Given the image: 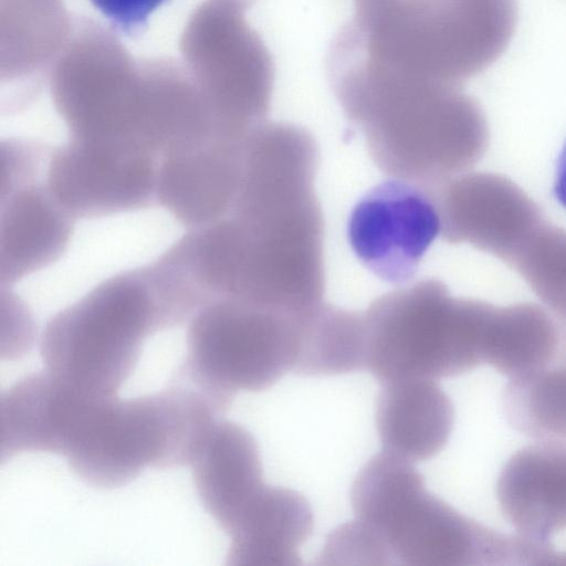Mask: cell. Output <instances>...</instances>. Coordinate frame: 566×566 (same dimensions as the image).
Here are the masks:
<instances>
[{
  "instance_id": "obj_1",
  "label": "cell",
  "mask_w": 566,
  "mask_h": 566,
  "mask_svg": "<svg viewBox=\"0 0 566 566\" xmlns=\"http://www.w3.org/2000/svg\"><path fill=\"white\" fill-rule=\"evenodd\" d=\"M331 88L388 176L439 186L473 167L489 144L480 104L460 86L388 66L339 30L326 56Z\"/></svg>"
},
{
  "instance_id": "obj_2",
  "label": "cell",
  "mask_w": 566,
  "mask_h": 566,
  "mask_svg": "<svg viewBox=\"0 0 566 566\" xmlns=\"http://www.w3.org/2000/svg\"><path fill=\"white\" fill-rule=\"evenodd\" d=\"M517 20V0H355L343 28L375 60L460 86L504 53Z\"/></svg>"
},
{
  "instance_id": "obj_3",
  "label": "cell",
  "mask_w": 566,
  "mask_h": 566,
  "mask_svg": "<svg viewBox=\"0 0 566 566\" xmlns=\"http://www.w3.org/2000/svg\"><path fill=\"white\" fill-rule=\"evenodd\" d=\"M352 509L405 566L526 565L522 535L491 530L437 497L412 462L382 451L354 480Z\"/></svg>"
},
{
  "instance_id": "obj_4",
  "label": "cell",
  "mask_w": 566,
  "mask_h": 566,
  "mask_svg": "<svg viewBox=\"0 0 566 566\" xmlns=\"http://www.w3.org/2000/svg\"><path fill=\"white\" fill-rule=\"evenodd\" d=\"M217 416L196 389L176 384L161 391L94 402L64 453L86 484L117 489L147 468L191 465Z\"/></svg>"
},
{
  "instance_id": "obj_5",
  "label": "cell",
  "mask_w": 566,
  "mask_h": 566,
  "mask_svg": "<svg viewBox=\"0 0 566 566\" xmlns=\"http://www.w3.org/2000/svg\"><path fill=\"white\" fill-rule=\"evenodd\" d=\"M492 304L453 297L423 279L386 293L361 313L366 368L382 384L449 378L484 364Z\"/></svg>"
},
{
  "instance_id": "obj_6",
  "label": "cell",
  "mask_w": 566,
  "mask_h": 566,
  "mask_svg": "<svg viewBox=\"0 0 566 566\" xmlns=\"http://www.w3.org/2000/svg\"><path fill=\"white\" fill-rule=\"evenodd\" d=\"M167 329L145 265L116 273L53 315L40 339L45 369L99 397L115 396L150 335Z\"/></svg>"
},
{
  "instance_id": "obj_7",
  "label": "cell",
  "mask_w": 566,
  "mask_h": 566,
  "mask_svg": "<svg viewBox=\"0 0 566 566\" xmlns=\"http://www.w3.org/2000/svg\"><path fill=\"white\" fill-rule=\"evenodd\" d=\"M311 311L294 313L231 297L209 302L189 321L177 382L200 391L222 416L237 392L265 390L292 371Z\"/></svg>"
},
{
  "instance_id": "obj_8",
  "label": "cell",
  "mask_w": 566,
  "mask_h": 566,
  "mask_svg": "<svg viewBox=\"0 0 566 566\" xmlns=\"http://www.w3.org/2000/svg\"><path fill=\"white\" fill-rule=\"evenodd\" d=\"M159 160L123 144L70 138L51 149L45 181L75 220L138 211L157 205Z\"/></svg>"
},
{
  "instance_id": "obj_9",
  "label": "cell",
  "mask_w": 566,
  "mask_h": 566,
  "mask_svg": "<svg viewBox=\"0 0 566 566\" xmlns=\"http://www.w3.org/2000/svg\"><path fill=\"white\" fill-rule=\"evenodd\" d=\"M441 232L429 187L392 178L369 189L354 206L347 237L358 260L380 280L405 284Z\"/></svg>"
},
{
  "instance_id": "obj_10",
  "label": "cell",
  "mask_w": 566,
  "mask_h": 566,
  "mask_svg": "<svg viewBox=\"0 0 566 566\" xmlns=\"http://www.w3.org/2000/svg\"><path fill=\"white\" fill-rule=\"evenodd\" d=\"M208 78L196 82L219 136L241 139L265 123L274 83V62L259 34L226 1L212 4Z\"/></svg>"
},
{
  "instance_id": "obj_11",
  "label": "cell",
  "mask_w": 566,
  "mask_h": 566,
  "mask_svg": "<svg viewBox=\"0 0 566 566\" xmlns=\"http://www.w3.org/2000/svg\"><path fill=\"white\" fill-rule=\"evenodd\" d=\"M430 189L446 241L469 243L510 266L546 223L538 206L501 175H459Z\"/></svg>"
},
{
  "instance_id": "obj_12",
  "label": "cell",
  "mask_w": 566,
  "mask_h": 566,
  "mask_svg": "<svg viewBox=\"0 0 566 566\" xmlns=\"http://www.w3.org/2000/svg\"><path fill=\"white\" fill-rule=\"evenodd\" d=\"M245 137H212L164 155L158 165L157 205L188 230L227 217L239 187Z\"/></svg>"
},
{
  "instance_id": "obj_13",
  "label": "cell",
  "mask_w": 566,
  "mask_h": 566,
  "mask_svg": "<svg viewBox=\"0 0 566 566\" xmlns=\"http://www.w3.org/2000/svg\"><path fill=\"white\" fill-rule=\"evenodd\" d=\"M74 221L51 192L45 175L2 188L1 285L10 287L57 261L69 247Z\"/></svg>"
},
{
  "instance_id": "obj_14",
  "label": "cell",
  "mask_w": 566,
  "mask_h": 566,
  "mask_svg": "<svg viewBox=\"0 0 566 566\" xmlns=\"http://www.w3.org/2000/svg\"><path fill=\"white\" fill-rule=\"evenodd\" d=\"M86 396L49 370L30 374L0 397V458L64 454Z\"/></svg>"
},
{
  "instance_id": "obj_15",
  "label": "cell",
  "mask_w": 566,
  "mask_h": 566,
  "mask_svg": "<svg viewBox=\"0 0 566 566\" xmlns=\"http://www.w3.org/2000/svg\"><path fill=\"white\" fill-rule=\"evenodd\" d=\"M496 497L518 534L548 543L566 528V443L536 441L512 454L500 472Z\"/></svg>"
},
{
  "instance_id": "obj_16",
  "label": "cell",
  "mask_w": 566,
  "mask_h": 566,
  "mask_svg": "<svg viewBox=\"0 0 566 566\" xmlns=\"http://www.w3.org/2000/svg\"><path fill=\"white\" fill-rule=\"evenodd\" d=\"M191 467L200 503L229 535L265 486L256 440L242 426L219 419Z\"/></svg>"
},
{
  "instance_id": "obj_17",
  "label": "cell",
  "mask_w": 566,
  "mask_h": 566,
  "mask_svg": "<svg viewBox=\"0 0 566 566\" xmlns=\"http://www.w3.org/2000/svg\"><path fill=\"white\" fill-rule=\"evenodd\" d=\"M453 424V403L434 380L387 382L378 395L376 428L382 451L412 463L442 451Z\"/></svg>"
},
{
  "instance_id": "obj_18",
  "label": "cell",
  "mask_w": 566,
  "mask_h": 566,
  "mask_svg": "<svg viewBox=\"0 0 566 566\" xmlns=\"http://www.w3.org/2000/svg\"><path fill=\"white\" fill-rule=\"evenodd\" d=\"M313 530V510L303 494L265 484L229 534L227 565L298 566V551Z\"/></svg>"
},
{
  "instance_id": "obj_19",
  "label": "cell",
  "mask_w": 566,
  "mask_h": 566,
  "mask_svg": "<svg viewBox=\"0 0 566 566\" xmlns=\"http://www.w3.org/2000/svg\"><path fill=\"white\" fill-rule=\"evenodd\" d=\"M557 317L531 303L492 305L484 336V364L509 379L554 364L566 338Z\"/></svg>"
},
{
  "instance_id": "obj_20",
  "label": "cell",
  "mask_w": 566,
  "mask_h": 566,
  "mask_svg": "<svg viewBox=\"0 0 566 566\" xmlns=\"http://www.w3.org/2000/svg\"><path fill=\"white\" fill-rule=\"evenodd\" d=\"M365 368L363 314L323 302L304 319L292 371L322 377Z\"/></svg>"
},
{
  "instance_id": "obj_21",
  "label": "cell",
  "mask_w": 566,
  "mask_h": 566,
  "mask_svg": "<svg viewBox=\"0 0 566 566\" xmlns=\"http://www.w3.org/2000/svg\"><path fill=\"white\" fill-rule=\"evenodd\" d=\"M503 409L507 421L535 442L566 443V361L509 379Z\"/></svg>"
},
{
  "instance_id": "obj_22",
  "label": "cell",
  "mask_w": 566,
  "mask_h": 566,
  "mask_svg": "<svg viewBox=\"0 0 566 566\" xmlns=\"http://www.w3.org/2000/svg\"><path fill=\"white\" fill-rule=\"evenodd\" d=\"M511 268L566 326V230L546 222Z\"/></svg>"
},
{
  "instance_id": "obj_23",
  "label": "cell",
  "mask_w": 566,
  "mask_h": 566,
  "mask_svg": "<svg viewBox=\"0 0 566 566\" xmlns=\"http://www.w3.org/2000/svg\"><path fill=\"white\" fill-rule=\"evenodd\" d=\"M319 558L324 565H395L382 534L357 517L339 525L328 535Z\"/></svg>"
},
{
  "instance_id": "obj_24",
  "label": "cell",
  "mask_w": 566,
  "mask_h": 566,
  "mask_svg": "<svg viewBox=\"0 0 566 566\" xmlns=\"http://www.w3.org/2000/svg\"><path fill=\"white\" fill-rule=\"evenodd\" d=\"M167 0H91L112 28L127 36L139 35L149 15Z\"/></svg>"
},
{
  "instance_id": "obj_25",
  "label": "cell",
  "mask_w": 566,
  "mask_h": 566,
  "mask_svg": "<svg viewBox=\"0 0 566 566\" xmlns=\"http://www.w3.org/2000/svg\"><path fill=\"white\" fill-rule=\"evenodd\" d=\"M554 192L557 200L566 208V143L557 161Z\"/></svg>"
}]
</instances>
